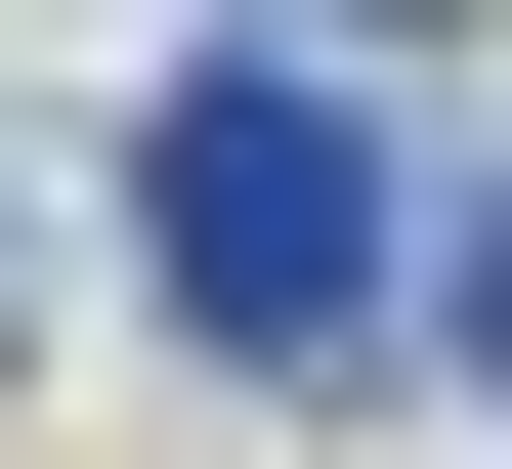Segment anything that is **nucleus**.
Instances as JSON below:
<instances>
[{"label": "nucleus", "instance_id": "1", "mask_svg": "<svg viewBox=\"0 0 512 469\" xmlns=\"http://www.w3.org/2000/svg\"><path fill=\"white\" fill-rule=\"evenodd\" d=\"M128 256H171L214 384H342L384 342V128H342V43H214V86L128 128Z\"/></svg>", "mask_w": 512, "mask_h": 469}, {"label": "nucleus", "instance_id": "2", "mask_svg": "<svg viewBox=\"0 0 512 469\" xmlns=\"http://www.w3.org/2000/svg\"><path fill=\"white\" fill-rule=\"evenodd\" d=\"M299 43H427V0H299Z\"/></svg>", "mask_w": 512, "mask_h": 469}, {"label": "nucleus", "instance_id": "3", "mask_svg": "<svg viewBox=\"0 0 512 469\" xmlns=\"http://www.w3.org/2000/svg\"><path fill=\"white\" fill-rule=\"evenodd\" d=\"M470 342H512V214H470Z\"/></svg>", "mask_w": 512, "mask_h": 469}]
</instances>
